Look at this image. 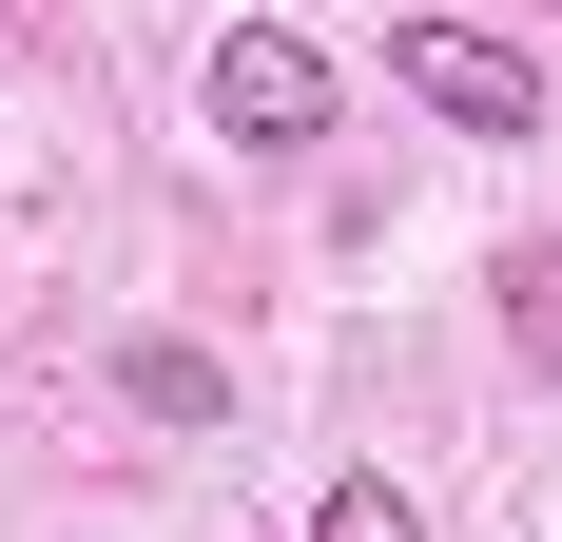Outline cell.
I'll return each mask as SVG.
<instances>
[{
  "mask_svg": "<svg viewBox=\"0 0 562 542\" xmlns=\"http://www.w3.org/2000/svg\"><path fill=\"white\" fill-rule=\"evenodd\" d=\"M311 542H427V504H407V485H389V465H349V485H330V504H311Z\"/></svg>",
  "mask_w": 562,
  "mask_h": 542,
  "instance_id": "obj_4",
  "label": "cell"
},
{
  "mask_svg": "<svg viewBox=\"0 0 562 542\" xmlns=\"http://www.w3.org/2000/svg\"><path fill=\"white\" fill-rule=\"evenodd\" d=\"M505 349H524V369H562V252H505Z\"/></svg>",
  "mask_w": 562,
  "mask_h": 542,
  "instance_id": "obj_5",
  "label": "cell"
},
{
  "mask_svg": "<svg viewBox=\"0 0 562 542\" xmlns=\"http://www.w3.org/2000/svg\"><path fill=\"white\" fill-rule=\"evenodd\" d=\"M389 78L447 116V136H543V58L485 39V20H389Z\"/></svg>",
  "mask_w": 562,
  "mask_h": 542,
  "instance_id": "obj_2",
  "label": "cell"
},
{
  "mask_svg": "<svg viewBox=\"0 0 562 542\" xmlns=\"http://www.w3.org/2000/svg\"><path fill=\"white\" fill-rule=\"evenodd\" d=\"M116 407H136V427H233V369L175 349V329H136V349H116Z\"/></svg>",
  "mask_w": 562,
  "mask_h": 542,
  "instance_id": "obj_3",
  "label": "cell"
},
{
  "mask_svg": "<svg viewBox=\"0 0 562 542\" xmlns=\"http://www.w3.org/2000/svg\"><path fill=\"white\" fill-rule=\"evenodd\" d=\"M194 116H214L233 156H311V136L349 116V78H330L311 39H291V20H233V39L194 58Z\"/></svg>",
  "mask_w": 562,
  "mask_h": 542,
  "instance_id": "obj_1",
  "label": "cell"
}]
</instances>
